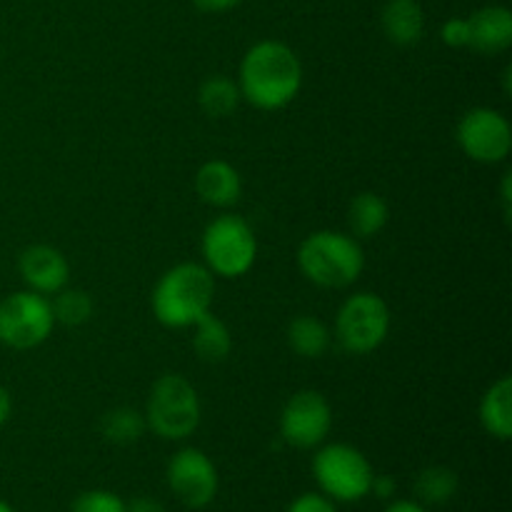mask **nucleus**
<instances>
[{"instance_id":"1","label":"nucleus","mask_w":512,"mask_h":512,"mask_svg":"<svg viewBox=\"0 0 512 512\" xmlns=\"http://www.w3.org/2000/svg\"><path fill=\"white\" fill-rule=\"evenodd\" d=\"M235 83L253 108L283 110L303 88V63L283 40H258L245 50Z\"/></svg>"},{"instance_id":"2","label":"nucleus","mask_w":512,"mask_h":512,"mask_svg":"<svg viewBox=\"0 0 512 512\" xmlns=\"http://www.w3.org/2000/svg\"><path fill=\"white\" fill-rule=\"evenodd\" d=\"M215 275L203 263H178L160 275L150 293V310L163 328H193L213 310Z\"/></svg>"},{"instance_id":"3","label":"nucleus","mask_w":512,"mask_h":512,"mask_svg":"<svg viewBox=\"0 0 512 512\" xmlns=\"http://www.w3.org/2000/svg\"><path fill=\"white\" fill-rule=\"evenodd\" d=\"M298 268L308 283L328 290H343L358 283L365 268V253L358 238L343 230H315L298 245Z\"/></svg>"},{"instance_id":"4","label":"nucleus","mask_w":512,"mask_h":512,"mask_svg":"<svg viewBox=\"0 0 512 512\" xmlns=\"http://www.w3.org/2000/svg\"><path fill=\"white\" fill-rule=\"evenodd\" d=\"M145 425L153 435L168 443L188 440L203 420V403L198 388L180 373H165L150 388L145 400Z\"/></svg>"},{"instance_id":"5","label":"nucleus","mask_w":512,"mask_h":512,"mask_svg":"<svg viewBox=\"0 0 512 512\" xmlns=\"http://www.w3.org/2000/svg\"><path fill=\"white\" fill-rule=\"evenodd\" d=\"M313 478L333 503H360L370 495L375 470L363 450L350 443H323L313 455Z\"/></svg>"},{"instance_id":"6","label":"nucleus","mask_w":512,"mask_h":512,"mask_svg":"<svg viewBox=\"0 0 512 512\" xmlns=\"http://www.w3.org/2000/svg\"><path fill=\"white\" fill-rule=\"evenodd\" d=\"M200 253L203 265L215 278H243L258 260V238L248 220L223 213L205 225Z\"/></svg>"},{"instance_id":"7","label":"nucleus","mask_w":512,"mask_h":512,"mask_svg":"<svg viewBox=\"0 0 512 512\" xmlns=\"http://www.w3.org/2000/svg\"><path fill=\"white\" fill-rule=\"evenodd\" d=\"M388 303L378 293H353L343 300L335 315V340L348 355H370L390 335Z\"/></svg>"},{"instance_id":"8","label":"nucleus","mask_w":512,"mask_h":512,"mask_svg":"<svg viewBox=\"0 0 512 512\" xmlns=\"http://www.w3.org/2000/svg\"><path fill=\"white\" fill-rule=\"evenodd\" d=\"M55 318L50 300L33 290H18L0 300V345L33 350L53 335Z\"/></svg>"},{"instance_id":"9","label":"nucleus","mask_w":512,"mask_h":512,"mask_svg":"<svg viewBox=\"0 0 512 512\" xmlns=\"http://www.w3.org/2000/svg\"><path fill=\"white\" fill-rule=\"evenodd\" d=\"M455 140L473 163L498 165L508 160L512 150V125L500 110L478 105L458 120Z\"/></svg>"},{"instance_id":"10","label":"nucleus","mask_w":512,"mask_h":512,"mask_svg":"<svg viewBox=\"0 0 512 512\" xmlns=\"http://www.w3.org/2000/svg\"><path fill=\"white\" fill-rule=\"evenodd\" d=\"M333 430V408L318 390H298L280 410V438L295 450H315Z\"/></svg>"},{"instance_id":"11","label":"nucleus","mask_w":512,"mask_h":512,"mask_svg":"<svg viewBox=\"0 0 512 512\" xmlns=\"http://www.w3.org/2000/svg\"><path fill=\"white\" fill-rule=\"evenodd\" d=\"M165 483L185 508L205 510L218 498L220 475L208 453L200 448H180L165 465Z\"/></svg>"},{"instance_id":"12","label":"nucleus","mask_w":512,"mask_h":512,"mask_svg":"<svg viewBox=\"0 0 512 512\" xmlns=\"http://www.w3.org/2000/svg\"><path fill=\"white\" fill-rule=\"evenodd\" d=\"M18 270L28 290L38 295H55L68 285L70 263L63 250L53 245H28L18 258Z\"/></svg>"},{"instance_id":"13","label":"nucleus","mask_w":512,"mask_h":512,"mask_svg":"<svg viewBox=\"0 0 512 512\" xmlns=\"http://www.w3.org/2000/svg\"><path fill=\"white\" fill-rule=\"evenodd\" d=\"M195 195L203 200L210 208H233L235 203L243 195V178H240V170L235 168L228 160H205L198 168L193 180Z\"/></svg>"},{"instance_id":"14","label":"nucleus","mask_w":512,"mask_h":512,"mask_svg":"<svg viewBox=\"0 0 512 512\" xmlns=\"http://www.w3.org/2000/svg\"><path fill=\"white\" fill-rule=\"evenodd\" d=\"M470 48L480 55H500L512 45V13L505 5H483L468 15Z\"/></svg>"},{"instance_id":"15","label":"nucleus","mask_w":512,"mask_h":512,"mask_svg":"<svg viewBox=\"0 0 512 512\" xmlns=\"http://www.w3.org/2000/svg\"><path fill=\"white\" fill-rule=\"evenodd\" d=\"M380 28L385 38L400 48L420 43L425 33V13L418 0H385L380 10Z\"/></svg>"},{"instance_id":"16","label":"nucleus","mask_w":512,"mask_h":512,"mask_svg":"<svg viewBox=\"0 0 512 512\" xmlns=\"http://www.w3.org/2000/svg\"><path fill=\"white\" fill-rule=\"evenodd\" d=\"M478 418L485 433L493 440L508 443L512 438V378L503 375L483 393Z\"/></svg>"},{"instance_id":"17","label":"nucleus","mask_w":512,"mask_h":512,"mask_svg":"<svg viewBox=\"0 0 512 512\" xmlns=\"http://www.w3.org/2000/svg\"><path fill=\"white\" fill-rule=\"evenodd\" d=\"M285 338H288V348L305 360H320L333 345V333L328 325L318 315L310 313L295 315L288 323Z\"/></svg>"},{"instance_id":"18","label":"nucleus","mask_w":512,"mask_h":512,"mask_svg":"<svg viewBox=\"0 0 512 512\" xmlns=\"http://www.w3.org/2000/svg\"><path fill=\"white\" fill-rule=\"evenodd\" d=\"M390 220L388 200L373 190H363L350 200L348 208V233L358 240L375 238L385 230Z\"/></svg>"},{"instance_id":"19","label":"nucleus","mask_w":512,"mask_h":512,"mask_svg":"<svg viewBox=\"0 0 512 512\" xmlns=\"http://www.w3.org/2000/svg\"><path fill=\"white\" fill-rule=\"evenodd\" d=\"M193 350L198 360L208 365L225 363L233 353V333L218 315H213V310L193 325Z\"/></svg>"},{"instance_id":"20","label":"nucleus","mask_w":512,"mask_h":512,"mask_svg":"<svg viewBox=\"0 0 512 512\" xmlns=\"http://www.w3.org/2000/svg\"><path fill=\"white\" fill-rule=\"evenodd\" d=\"M243 103L238 83L228 75H210L198 88V105L208 118H228Z\"/></svg>"},{"instance_id":"21","label":"nucleus","mask_w":512,"mask_h":512,"mask_svg":"<svg viewBox=\"0 0 512 512\" xmlns=\"http://www.w3.org/2000/svg\"><path fill=\"white\" fill-rule=\"evenodd\" d=\"M458 488V473L445 468V465H430L415 480V495H418V503H423L425 508L448 505L458 495Z\"/></svg>"},{"instance_id":"22","label":"nucleus","mask_w":512,"mask_h":512,"mask_svg":"<svg viewBox=\"0 0 512 512\" xmlns=\"http://www.w3.org/2000/svg\"><path fill=\"white\" fill-rule=\"evenodd\" d=\"M148 433V425H145V415L140 410L128 408V405H120V408L108 410L100 420V435H103L108 443L113 445H133L138 443L143 435Z\"/></svg>"},{"instance_id":"23","label":"nucleus","mask_w":512,"mask_h":512,"mask_svg":"<svg viewBox=\"0 0 512 512\" xmlns=\"http://www.w3.org/2000/svg\"><path fill=\"white\" fill-rule=\"evenodd\" d=\"M50 308H53L55 323L65 325V328H80V325L90 323L95 313L93 298L85 290L68 288V285L53 295Z\"/></svg>"},{"instance_id":"24","label":"nucleus","mask_w":512,"mask_h":512,"mask_svg":"<svg viewBox=\"0 0 512 512\" xmlns=\"http://www.w3.org/2000/svg\"><path fill=\"white\" fill-rule=\"evenodd\" d=\"M70 512H128V503L113 490H85L70 505Z\"/></svg>"},{"instance_id":"25","label":"nucleus","mask_w":512,"mask_h":512,"mask_svg":"<svg viewBox=\"0 0 512 512\" xmlns=\"http://www.w3.org/2000/svg\"><path fill=\"white\" fill-rule=\"evenodd\" d=\"M440 40L448 48H470V23L468 18H448L440 28Z\"/></svg>"},{"instance_id":"26","label":"nucleus","mask_w":512,"mask_h":512,"mask_svg":"<svg viewBox=\"0 0 512 512\" xmlns=\"http://www.w3.org/2000/svg\"><path fill=\"white\" fill-rule=\"evenodd\" d=\"M285 512H338V505L323 493H303L288 505Z\"/></svg>"},{"instance_id":"27","label":"nucleus","mask_w":512,"mask_h":512,"mask_svg":"<svg viewBox=\"0 0 512 512\" xmlns=\"http://www.w3.org/2000/svg\"><path fill=\"white\" fill-rule=\"evenodd\" d=\"M243 0H193V5L203 13H228V10L238 8Z\"/></svg>"},{"instance_id":"28","label":"nucleus","mask_w":512,"mask_h":512,"mask_svg":"<svg viewBox=\"0 0 512 512\" xmlns=\"http://www.w3.org/2000/svg\"><path fill=\"white\" fill-rule=\"evenodd\" d=\"M370 493L378 495V498L383 500H390L395 495V480L390 478V475H375Z\"/></svg>"},{"instance_id":"29","label":"nucleus","mask_w":512,"mask_h":512,"mask_svg":"<svg viewBox=\"0 0 512 512\" xmlns=\"http://www.w3.org/2000/svg\"><path fill=\"white\" fill-rule=\"evenodd\" d=\"M128 512H163V505L155 498H148V495H140V498L130 500Z\"/></svg>"},{"instance_id":"30","label":"nucleus","mask_w":512,"mask_h":512,"mask_svg":"<svg viewBox=\"0 0 512 512\" xmlns=\"http://www.w3.org/2000/svg\"><path fill=\"white\" fill-rule=\"evenodd\" d=\"M383 512H430L423 503L418 500H393L390 505H385Z\"/></svg>"},{"instance_id":"31","label":"nucleus","mask_w":512,"mask_h":512,"mask_svg":"<svg viewBox=\"0 0 512 512\" xmlns=\"http://www.w3.org/2000/svg\"><path fill=\"white\" fill-rule=\"evenodd\" d=\"M10 415H13V395L5 385H0V428L8 423Z\"/></svg>"},{"instance_id":"32","label":"nucleus","mask_w":512,"mask_h":512,"mask_svg":"<svg viewBox=\"0 0 512 512\" xmlns=\"http://www.w3.org/2000/svg\"><path fill=\"white\" fill-rule=\"evenodd\" d=\"M500 198H503L505 215H510V205H512V173H505L503 188H500Z\"/></svg>"},{"instance_id":"33","label":"nucleus","mask_w":512,"mask_h":512,"mask_svg":"<svg viewBox=\"0 0 512 512\" xmlns=\"http://www.w3.org/2000/svg\"><path fill=\"white\" fill-rule=\"evenodd\" d=\"M510 80H512V65H508V68H505L503 70V90H505V95H510L512 93V83H510Z\"/></svg>"},{"instance_id":"34","label":"nucleus","mask_w":512,"mask_h":512,"mask_svg":"<svg viewBox=\"0 0 512 512\" xmlns=\"http://www.w3.org/2000/svg\"><path fill=\"white\" fill-rule=\"evenodd\" d=\"M0 512H15V510H13V505L5 503V500H0Z\"/></svg>"}]
</instances>
